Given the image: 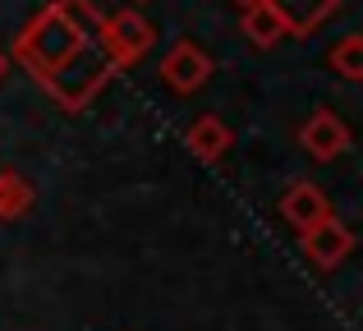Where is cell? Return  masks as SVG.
<instances>
[{
    "mask_svg": "<svg viewBox=\"0 0 363 331\" xmlns=\"http://www.w3.org/2000/svg\"><path fill=\"white\" fill-rule=\"evenodd\" d=\"M111 74H116V64H111V55H106V51H101V42H88V46H79V51H74L55 74H46L42 88L51 92L60 106L83 111L101 88H106Z\"/></svg>",
    "mask_w": 363,
    "mask_h": 331,
    "instance_id": "cell-1",
    "label": "cell"
},
{
    "mask_svg": "<svg viewBox=\"0 0 363 331\" xmlns=\"http://www.w3.org/2000/svg\"><path fill=\"white\" fill-rule=\"evenodd\" d=\"M79 46H88V42H79V37H74L69 28H65L60 18L51 14V5H46L42 14H37L33 23H28L23 33L14 37V60L23 64L28 74L46 79V74H55L74 51H79Z\"/></svg>",
    "mask_w": 363,
    "mask_h": 331,
    "instance_id": "cell-2",
    "label": "cell"
},
{
    "mask_svg": "<svg viewBox=\"0 0 363 331\" xmlns=\"http://www.w3.org/2000/svg\"><path fill=\"white\" fill-rule=\"evenodd\" d=\"M152 42H157V28L143 18V9H120V14H111L106 28H101V51L111 55L116 69L143 60V55L152 51Z\"/></svg>",
    "mask_w": 363,
    "mask_h": 331,
    "instance_id": "cell-3",
    "label": "cell"
},
{
    "mask_svg": "<svg viewBox=\"0 0 363 331\" xmlns=\"http://www.w3.org/2000/svg\"><path fill=\"white\" fill-rule=\"evenodd\" d=\"M207 74H212V60H207L203 51H198V42H175L166 51V60H161V79H166L170 92H179V97H189V92H198L207 83Z\"/></svg>",
    "mask_w": 363,
    "mask_h": 331,
    "instance_id": "cell-4",
    "label": "cell"
},
{
    "mask_svg": "<svg viewBox=\"0 0 363 331\" xmlns=\"http://www.w3.org/2000/svg\"><path fill=\"white\" fill-rule=\"evenodd\" d=\"M299 143H303V152H308L313 162H331V157H340L350 147V129H345V120H340L336 111H313V116L303 120V129H299Z\"/></svg>",
    "mask_w": 363,
    "mask_h": 331,
    "instance_id": "cell-5",
    "label": "cell"
},
{
    "mask_svg": "<svg viewBox=\"0 0 363 331\" xmlns=\"http://www.w3.org/2000/svg\"><path fill=\"white\" fill-rule=\"evenodd\" d=\"M299 244H303V253H308L318 267H336V262H345L350 249H354V230H350L345 221H336V216H327L322 225L303 230Z\"/></svg>",
    "mask_w": 363,
    "mask_h": 331,
    "instance_id": "cell-6",
    "label": "cell"
},
{
    "mask_svg": "<svg viewBox=\"0 0 363 331\" xmlns=\"http://www.w3.org/2000/svg\"><path fill=\"white\" fill-rule=\"evenodd\" d=\"M281 216L303 235V230H313V225L327 221V216H331V203H327V193H322L318 184L299 179V184H290V193L281 198Z\"/></svg>",
    "mask_w": 363,
    "mask_h": 331,
    "instance_id": "cell-7",
    "label": "cell"
},
{
    "mask_svg": "<svg viewBox=\"0 0 363 331\" xmlns=\"http://www.w3.org/2000/svg\"><path fill=\"white\" fill-rule=\"evenodd\" d=\"M267 5L276 9V18L285 23V33L303 37V33H313L318 23H327V18L336 14L340 0H267Z\"/></svg>",
    "mask_w": 363,
    "mask_h": 331,
    "instance_id": "cell-8",
    "label": "cell"
},
{
    "mask_svg": "<svg viewBox=\"0 0 363 331\" xmlns=\"http://www.w3.org/2000/svg\"><path fill=\"white\" fill-rule=\"evenodd\" d=\"M51 14L69 28L79 42H101V28H106V14L97 9V0H46Z\"/></svg>",
    "mask_w": 363,
    "mask_h": 331,
    "instance_id": "cell-9",
    "label": "cell"
},
{
    "mask_svg": "<svg viewBox=\"0 0 363 331\" xmlns=\"http://www.w3.org/2000/svg\"><path fill=\"white\" fill-rule=\"evenodd\" d=\"M184 143L194 147V152L203 157V162H221V157L230 152V129H225L216 116H198L194 125H189Z\"/></svg>",
    "mask_w": 363,
    "mask_h": 331,
    "instance_id": "cell-10",
    "label": "cell"
},
{
    "mask_svg": "<svg viewBox=\"0 0 363 331\" xmlns=\"http://www.w3.org/2000/svg\"><path fill=\"white\" fill-rule=\"evenodd\" d=\"M240 33H244L253 46H276L281 37H290V33H285V23L276 18V9L267 5V0H257V5H248V9H244Z\"/></svg>",
    "mask_w": 363,
    "mask_h": 331,
    "instance_id": "cell-11",
    "label": "cell"
},
{
    "mask_svg": "<svg viewBox=\"0 0 363 331\" xmlns=\"http://www.w3.org/2000/svg\"><path fill=\"white\" fill-rule=\"evenodd\" d=\"M33 184H28L18 170L0 166V221H14V216H23L28 207H33Z\"/></svg>",
    "mask_w": 363,
    "mask_h": 331,
    "instance_id": "cell-12",
    "label": "cell"
},
{
    "mask_svg": "<svg viewBox=\"0 0 363 331\" xmlns=\"http://www.w3.org/2000/svg\"><path fill=\"white\" fill-rule=\"evenodd\" d=\"M331 69L340 74V79H363V37L359 33H345L340 37V46L331 51Z\"/></svg>",
    "mask_w": 363,
    "mask_h": 331,
    "instance_id": "cell-13",
    "label": "cell"
},
{
    "mask_svg": "<svg viewBox=\"0 0 363 331\" xmlns=\"http://www.w3.org/2000/svg\"><path fill=\"white\" fill-rule=\"evenodd\" d=\"M5 69H9V60H5V51H0V83H5Z\"/></svg>",
    "mask_w": 363,
    "mask_h": 331,
    "instance_id": "cell-14",
    "label": "cell"
},
{
    "mask_svg": "<svg viewBox=\"0 0 363 331\" xmlns=\"http://www.w3.org/2000/svg\"><path fill=\"white\" fill-rule=\"evenodd\" d=\"M235 5H244V9H248V5H257V0H235Z\"/></svg>",
    "mask_w": 363,
    "mask_h": 331,
    "instance_id": "cell-15",
    "label": "cell"
},
{
    "mask_svg": "<svg viewBox=\"0 0 363 331\" xmlns=\"http://www.w3.org/2000/svg\"><path fill=\"white\" fill-rule=\"evenodd\" d=\"M133 5H138V0H133ZM133 5H129V9H133ZM143 5H147V0H143Z\"/></svg>",
    "mask_w": 363,
    "mask_h": 331,
    "instance_id": "cell-16",
    "label": "cell"
}]
</instances>
